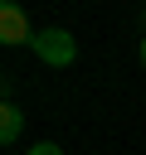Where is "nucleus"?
Returning <instances> with one entry per match:
<instances>
[{
    "instance_id": "nucleus-6",
    "label": "nucleus",
    "mask_w": 146,
    "mask_h": 155,
    "mask_svg": "<svg viewBox=\"0 0 146 155\" xmlns=\"http://www.w3.org/2000/svg\"><path fill=\"white\" fill-rule=\"evenodd\" d=\"M141 24H146V10H141Z\"/></svg>"
},
{
    "instance_id": "nucleus-2",
    "label": "nucleus",
    "mask_w": 146,
    "mask_h": 155,
    "mask_svg": "<svg viewBox=\"0 0 146 155\" xmlns=\"http://www.w3.org/2000/svg\"><path fill=\"white\" fill-rule=\"evenodd\" d=\"M34 39V29H29V19H24V10L19 5H10V0H0V44H29Z\"/></svg>"
},
{
    "instance_id": "nucleus-4",
    "label": "nucleus",
    "mask_w": 146,
    "mask_h": 155,
    "mask_svg": "<svg viewBox=\"0 0 146 155\" xmlns=\"http://www.w3.org/2000/svg\"><path fill=\"white\" fill-rule=\"evenodd\" d=\"M29 155H63V150H58L54 140H39V145H29Z\"/></svg>"
},
{
    "instance_id": "nucleus-1",
    "label": "nucleus",
    "mask_w": 146,
    "mask_h": 155,
    "mask_svg": "<svg viewBox=\"0 0 146 155\" xmlns=\"http://www.w3.org/2000/svg\"><path fill=\"white\" fill-rule=\"evenodd\" d=\"M29 48H34V53H39V63H49V68H68V63L78 58V39H73L68 29H58V24L34 29Z\"/></svg>"
},
{
    "instance_id": "nucleus-5",
    "label": "nucleus",
    "mask_w": 146,
    "mask_h": 155,
    "mask_svg": "<svg viewBox=\"0 0 146 155\" xmlns=\"http://www.w3.org/2000/svg\"><path fill=\"white\" fill-rule=\"evenodd\" d=\"M136 58H141V68H146V34H141V48H136Z\"/></svg>"
},
{
    "instance_id": "nucleus-3",
    "label": "nucleus",
    "mask_w": 146,
    "mask_h": 155,
    "mask_svg": "<svg viewBox=\"0 0 146 155\" xmlns=\"http://www.w3.org/2000/svg\"><path fill=\"white\" fill-rule=\"evenodd\" d=\"M19 131H24V111H19L15 102H0V145L19 140Z\"/></svg>"
}]
</instances>
